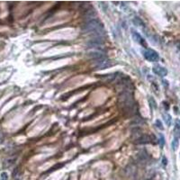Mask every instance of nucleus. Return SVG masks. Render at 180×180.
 <instances>
[{"label": "nucleus", "mask_w": 180, "mask_h": 180, "mask_svg": "<svg viewBox=\"0 0 180 180\" xmlns=\"http://www.w3.org/2000/svg\"><path fill=\"white\" fill-rule=\"evenodd\" d=\"M113 66V63L110 60L108 59H101V60H97L94 62L93 67L96 70H104V69H108L110 67Z\"/></svg>", "instance_id": "obj_3"}, {"label": "nucleus", "mask_w": 180, "mask_h": 180, "mask_svg": "<svg viewBox=\"0 0 180 180\" xmlns=\"http://www.w3.org/2000/svg\"><path fill=\"white\" fill-rule=\"evenodd\" d=\"M162 162H163V164H164V165H167V163H168V160H167V159H166L165 157L163 158V159H162Z\"/></svg>", "instance_id": "obj_18"}, {"label": "nucleus", "mask_w": 180, "mask_h": 180, "mask_svg": "<svg viewBox=\"0 0 180 180\" xmlns=\"http://www.w3.org/2000/svg\"><path fill=\"white\" fill-rule=\"evenodd\" d=\"M152 70H153V72H154L156 75H158V76H159V77H165V76H167V74H168L167 69L164 68V67H162V66H160V65H156V66H154L153 69H152Z\"/></svg>", "instance_id": "obj_7"}, {"label": "nucleus", "mask_w": 180, "mask_h": 180, "mask_svg": "<svg viewBox=\"0 0 180 180\" xmlns=\"http://www.w3.org/2000/svg\"><path fill=\"white\" fill-rule=\"evenodd\" d=\"M0 180H8V174L6 172H2L0 174Z\"/></svg>", "instance_id": "obj_16"}, {"label": "nucleus", "mask_w": 180, "mask_h": 180, "mask_svg": "<svg viewBox=\"0 0 180 180\" xmlns=\"http://www.w3.org/2000/svg\"><path fill=\"white\" fill-rule=\"evenodd\" d=\"M133 24L136 25V26H140V27H143L144 25V23L142 22V20L141 19V18H139V17H134V19L133 20Z\"/></svg>", "instance_id": "obj_11"}, {"label": "nucleus", "mask_w": 180, "mask_h": 180, "mask_svg": "<svg viewBox=\"0 0 180 180\" xmlns=\"http://www.w3.org/2000/svg\"><path fill=\"white\" fill-rule=\"evenodd\" d=\"M83 31L86 34H96L97 37H101L104 34V26L103 24L97 19H90L83 27Z\"/></svg>", "instance_id": "obj_2"}, {"label": "nucleus", "mask_w": 180, "mask_h": 180, "mask_svg": "<svg viewBox=\"0 0 180 180\" xmlns=\"http://www.w3.org/2000/svg\"><path fill=\"white\" fill-rule=\"evenodd\" d=\"M171 145H172V149H173L174 150H176V149H178V137H175V139L173 140Z\"/></svg>", "instance_id": "obj_13"}, {"label": "nucleus", "mask_w": 180, "mask_h": 180, "mask_svg": "<svg viewBox=\"0 0 180 180\" xmlns=\"http://www.w3.org/2000/svg\"><path fill=\"white\" fill-rule=\"evenodd\" d=\"M155 124H156V126H157L159 129H160V130H163V129H164V128H163V125H162V123H161V122H160V120H157L156 123H155Z\"/></svg>", "instance_id": "obj_17"}, {"label": "nucleus", "mask_w": 180, "mask_h": 180, "mask_svg": "<svg viewBox=\"0 0 180 180\" xmlns=\"http://www.w3.org/2000/svg\"><path fill=\"white\" fill-rule=\"evenodd\" d=\"M159 143L160 145V147H163L164 144H165V138L162 134L159 135Z\"/></svg>", "instance_id": "obj_15"}, {"label": "nucleus", "mask_w": 180, "mask_h": 180, "mask_svg": "<svg viewBox=\"0 0 180 180\" xmlns=\"http://www.w3.org/2000/svg\"><path fill=\"white\" fill-rule=\"evenodd\" d=\"M143 56L147 61H151V62H156L159 59V56L158 52L153 51V50H150V49L143 51Z\"/></svg>", "instance_id": "obj_4"}, {"label": "nucleus", "mask_w": 180, "mask_h": 180, "mask_svg": "<svg viewBox=\"0 0 180 180\" xmlns=\"http://www.w3.org/2000/svg\"><path fill=\"white\" fill-rule=\"evenodd\" d=\"M86 16H87V17H89V18H94L96 15H97V12L94 10V9H91V8H89V9H87L86 11Z\"/></svg>", "instance_id": "obj_10"}, {"label": "nucleus", "mask_w": 180, "mask_h": 180, "mask_svg": "<svg viewBox=\"0 0 180 180\" xmlns=\"http://www.w3.org/2000/svg\"><path fill=\"white\" fill-rule=\"evenodd\" d=\"M132 35H133V40H134L136 42L140 43V44H141V45H142L143 47H147V43H146L145 40H144L142 36L140 35V34H138L136 31H133V30H132Z\"/></svg>", "instance_id": "obj_8"}, {"label": "nucleus", "mask_w": 180, "mask_h": 180, "mask_svg": "<svg viewBox=\"0 0 180 180\" xmlns=\"http://www.w3.org/2000/svg\"><path fill=\"white\" fill-rule=\"evenodd\" d=\"M149 103L150 106L152 108H154V109L157 108V103H156V101L154 100V98H153L152 97H150L149 98Z\"/></svg>", "instance_id": "obj_14"}, {"label": "nucleus", "mask_w": 180, "mask_h": 180, "mask_svg": "<svg viewBox=\"0 0 180 180\" xmlns=\"http://www.w3.org/2000/svg\"><path fill=\"white\" fill-rule=\"evenodd\" d=\"M105 44V41L102 37H95L93 39H90L87 42V46L89 48H99Z\"/></svg>", "instance_id": "obj_5"}, {"label": "nucleus", "mask_w": 180, "mask_h": 180, "mask_svg": "<svg viewBox=\"0 0 180 180\" xmlns=\"http://www.w3.org/2000/svg\"><path fill=\"white\" fill-rule=\"evenodd\" d=\"M2 139H3V134H2V133L0 132V142L2 141Z\"/></svg>", "instance_id": "obj_20"}, {"label": "nucleus", "mask_w": 180, "mask_h": 180, "mask_svg": "<svg viewBox=\"0 0 180 180\" xmlns=\"http://www.w3.org/2000/svg\"><path fill=\"white\" fill-rule=\"evenodd\" d=\"M163 118H164V121H165L166 124L168 126H170V124H171V116H170V114L166 113V114L163 115Z\"/></svg>", "instance_id": "obj_12"}, {"label": "nucleus", "mask_w": 180, "mask_h": 180, "mask_svg": "<svg viewBox=\"0 0 180 180\" xmlns=\"http://www.w3.org/2000/svg\"><path fill=\"white\" fill-rule=\"evenodd\" d=\"M164 105H165V107H167V110H169V106H168V103H166V102H164Z\"/></svg>", "instance_id": "obj_19"}, {"label": "nucleus", "mask_w": 180, "mask_h": 180, "mask_svg": "<svg viewBox=\"0 0 180 180\" xmlns=\"http://www.w3.org/2000/svg\"><path fill=\"white\" fill-rule=\"evenodd\" d=\"M87 56L90 59H96L97 61L105 58L104 52L99 51H90L87 52Z\"/></svg>", "instance_id": "obj_6"}, {"label": "nucleus", "mask_w": 180, "mask_h": 180, "mask_svg": "<svg viewBox=\"0 0 180 180\" xmlns=\"http://www.w3.org/2000/svg\"><path fill=\"white\" fill-rule=\"evenodd\" d=\"M149 137L146 134H142L139 138L134 140V142L136 144H145L149 142Z\"/></svg>", "instance_id": "obj_9"}, {"label": "nucleus", "mask_w": 180, "mask_h": 180, "mask_svg": "<svg viewBox=\"0 0 180 180\" xmlns=\"http://www.w3.org/2000/svg\"><path fill=\"white\" fill-rule=\"evenodd\" d=\"M119 106L124 113H130L134 111L135 103H134V100H133V91L124 90L120 94Z\"/></svg>", "instance_id": "obj_1"}]
</instances>
